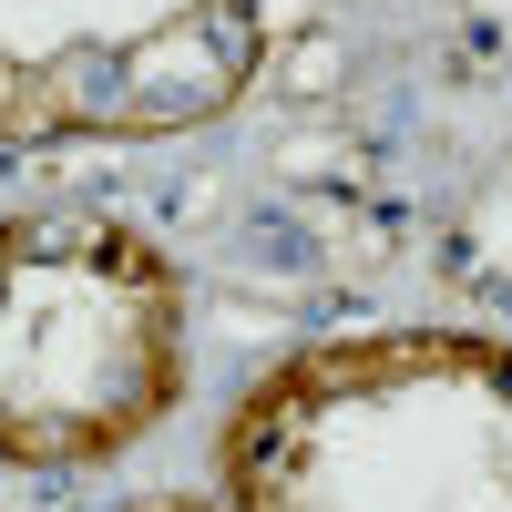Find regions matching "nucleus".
Instances as JSON below:
<instances>
[{"instance_id": "obj_1", "label": "nucleus", "mask_w": 512, "mask_h": 512, "mask_svg": "<svg viewBox=\"0 0 512 512\" xmlns=\"http://www.w3.org/2000/svg\"><path fill=\"white\" fill-rule=\"evenodd\" d=\"M226 512H512V349L461 328L318 338L226 410Z\"/></svg>"}, {"instance_id": "obj_4", "label": "nucleus", "mask_w": 512, "mask_h": 512, "mask_svg": "<svg viewBox=\"0 0 512 512\" xmlns=\"http://www.w3.org/2000/svg\"><path fill=\"white\" fill-rule=\"evenodd\" d=\"M134 512H226V502H185V492H154V502H134Z\"/></svg>"}, {"instance_id": "obj_3", "label": "nucleus", "mask_w": 512, "mask_h": 512, "mask_svg": "<svg viewBox=\"0 0 512 512\" xmlns=\"http://www.w3.org/2000/svg\"><path fill=\"white\" fill-rule=\"evenodd\" d=\"M277 0H0V144H154L216 123Z\"/></svg>"}, {"instance_id": "obj_2", "label": "nucleus", "mask_w": 512, "mask_h": 512, "mask_svg": "<svg viewBox=\"0 0 512 512\" xmlns=\"http://www.w3.org/2000/svg\"><path fill=\"white\" fill-rule=\"evenodd\" d=\"M185 400V277L113 216H0V461L82 472Z\"/></svg>"}]
</instances>
